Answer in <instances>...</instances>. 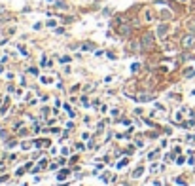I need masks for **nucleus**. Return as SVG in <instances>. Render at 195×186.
Wrapping results in <instances>:
<instances>
[{
    "instance_id": "20e7f679",
    "label": "nucleus",
    "mask_w": 195,
    "mask_h": 186,
    "mask_svg": "<svg viewBox=\"0 0 195 186\" xmlns=\"http://www.w3.org/2000/svg\"><path fill=\"white\" fill-rule=\"evenodd\" d=\"M150 99H154V95H138V101H140V103H146V101H150Z\"/></svg>"
},
{
    "instance_id": "f257e3e1",
    "label": "nucleus",
    "mask_w": 195,
    "mask_h": 186,
    "mask_svg": "<svg viewBox=\"0 0 195 186\" xmlns=\"http://www.w3.org/2000/svg\"><path fill=\"white\" fill-rule=\"evenodd\" d=\"M182 46H184L186 50L193 48V46H195V34H186V36L182 38Z\"/></svg>"
},
{
    "instance_id": "9d476101",
    "label": "nucleus",
    "mask_w": 195,
    "mask_h": 186,
    "mask_svg": "<svg viewBox=\"0 0 195 186\" xmlns=\"http://www.w3.org/2000/svg\"><path fill=\"white\" fill-rule=\"evenodd\" d=\"M59 61H61L63 65H64V63H70V57H68V55H63V57H61Z\"/></svg>"
},
{
    "instance_id": "1a4fd4ad",
    "label": "nucleus",
    "mask_w": 195,
    "mask_h": 186,
    "mask_svg": "<svg viewBox=\"0 0 195 186\" xmlns=\"http://www.w3.org/2000/svg\"><path fill=\"white\" fill-rule=\"evenodd\" d=\"M186 78H191V76H195V68H190V70H186Z\"/></svg>"
},
{
    "instance_id": "39448f33",
    "label": "nucleus",
    "mask_w": 195,
    "mask_h": 186,
    "mask_svg": "<svg viewBox=\"0 0 195 186\" xmlns=\"http://www.w3.org/2000/svg\"><path fill=\"white\" fill-rule=\"evenodd\" d=\"M144 19H146V21H152V19H154V14H152V10H146V12H144Z\"/></svg>"
},
{
    "instance_id": "7ed1b4c3",
    "label": "nucleus",
    "mask_w": 195,
    "mask_h": 186,
    "mask_svg": "<svg viewBox=\"0 0 195 186\" xmlns=\"http://www.w3.org/2000/svg\"><path fill=\"white\" fill-rule=\"evenodd\" d=\"M142 46H144L146 50L152 48V46H154V36H152V34H146V36L142 38Z\"/></svg>"
},
{
    "instance_id": "f03ea898",
    "label": "nucleus",
    "mask_w": 195,
    "mask_h": 186,
    "mask_svg": "<svg viewBox=\"0 0 195 186\" xmlns=\"http://www.w3.org/2000/svg\"><path fill=\"white\" fill-rule=\"evenodd\" d=\"M167 34H169V25H167V23L159 25V27H157V36H159V38H165Z\"/></svg>"
},
{
    "instance_id": "9b49d317",
    "label": "nucleus",
    "mask_w": 195,
    "mask_h": 186,
    "mask_svg": "<svg viewBox=\"0 0 195 186\" xmlns=\"http://www.w3.org/2000/svg\"><path fill=\"white\" fill-rule=\"evenodd\" d=\"M28 74H34V76H36V74H38V68H28Z\"/></svg>"
},
{
    "instance_id": "423d86ee",
    "label": "nucleus",
    "mask_w": 195,
    "mask_h": 186,
    "mask_svg": "<svg viewBox=\"0 0 195 186\" xmlns=\"http://www.w3.org/2000/svg\"><path fill=\"white\" fill-rule=\"evenodd\" d=\"M129 31H131V29H129L127 25H121V27H119V34H129Z\"/></svg>"
},
{
    "instance_id": "6e6552de",
    "label": "nucleus",
    "mask_w": 195,
    "mask_h": 186,
    "mask_svg": "<svg viewBox=\"0 0 195 186\" xmlns=\"http://www.w3.org/2000/svg\"><path fill=\"white\" fill-rule=\"evenodd\" d=\"M188 29L191 31V34H195V21H190V23H188Z\"/></svg>"
},
{
    "instance_id": "0eeeda50",
    "label": "nucleus",
    "mask_w": 195,
    "mask_h": 186,
    "mask_svg": "<svg viewBox=\"0 0 195 186\" xmlns=\"http://www.w3.org/2000/svg\"><path fill=\"white\" fill-rule=\"evenodd\" d=\"M159 15H161V19H169V17H171V12H169V10H161V14H159Z\"/></svg>"
},
{
    "instance_id": "f8f14e48",
    "label": "nucleus",
    "mask_w": 195,
    "mask_h": 186,
    "mask_svg": "<svg viewBox=\"0 0 195 186\" xmlns=\"http://www.w3.org/2000/svg\"><path fill=\"white\" fill-rule=\"evenodd\" d=\"M123 165H127V158H125V159H121V161L118 164V167H123Z\"/></svg>"
}]
</instances>
